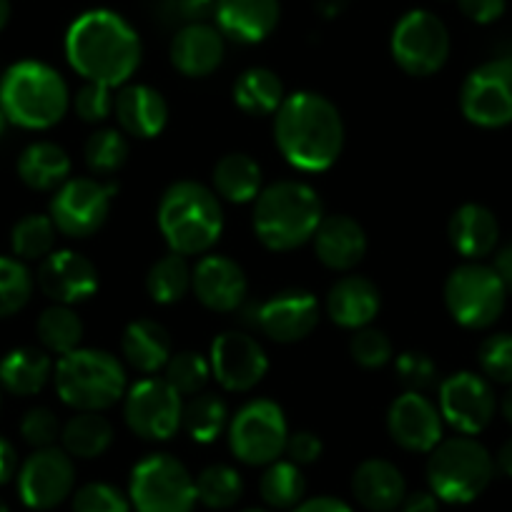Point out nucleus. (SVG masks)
Returning a JSON list of instances; mask_svg holds the SVG:
<instances>
[{
	"label": "nucleus",
	"mask_w": 512,
	"mask_h": 512,
	"mask_svg": "<svg viewBox=\"0 0 512 512\" xmlns=\"http://www.w3.org/2000/svg\"><path fill=\"white\" fill-rule=\"evenodd\" d=\"M284 86L269 68H249L234 83V103L249 116H269L284 103Z\"/></svg>",
	"instance_id": "nucleus-33"
},
{
	"label": "nucleus",
	"mask_w": 512,
	"mask_h": 512,
	"mask_svg": "<svg viewBox=\"0 0 512 512\" xmlns=\"http://www.w3.org/2000/svg\"><path fill=\"white\" fill-rule=\"evenodd\" d=\"M128 500L136 512H191L196 505V480L171 455H149L134 467Z\"/></svg>",
	"instance_id": "nucleus-8"
},
{
	"label": "nucleus",
	"mask_w": 512,
	"mask_h": 512,
	"mask_svg": "<svg viewBox=\"0 0 512 512\" xmlns=\"http://www.w3.org/2000/svg\"><path fill=\"white\" fill-rule=\"evenodd\" d=\"M191 289V267L184 254L161 256L146 274V292L156 304H176Z\"/></svg>",
	"instance_id": "nucleus-35"
},
{
	"label": "nucleus",
	"mask_w": 512,
	"mask_h": 512,
	"mask_svg": "<svg viewBox=\"0 0 512 512\" xmlns=\"http://www.w3.org/2000/svg\"><path fill=\"white\" fill-rule=\"evenodd\" d=\"M128 141L123 131L116 128H101L96 134L88 136L86 141V164L93 174L111 176L126 164L128 159Z\"/></svg>",
	"instance_id": "nucleus-41"
},
{
	"label": "nucleus",
	"mask_w": 512,
	"mask_h": 512,
	"mask_svg": "<svg viewBox=\"0 0 512 512\" xmlns=\"http://www.w3.org/2000/svg\"><path fill=\"white\" fill-rule=\"evenodd\" d=\"M392 58L405 73L417 78L432 76L450 58V31L430 11H410L392 31Z\"/></svg>",
	"instance_id": "nucleus-11"
},
{
	"label": "nucleus",
	"mask_w": 512,
	"mask_h": 512,
	"mask_svg": "<svg viewBox=\"0 0 512 512\" xmlns=\"http://www.w3.org/2000/svg\"><path fill=\"white\" fill-rule=\"evenodd\" d=\"M6 123H8V118H6V113H3V108H0V136L6 134Z\"/></svg>",
	"instance_id": "nucleus-61"
},
{
	"label": "nucleus",
	"mask_w": 512,
	"mask_h": 512,
	"mask_svg": "<svg viewBox=\"0 0 512 512\" xmlns=\"http://www.w3.org/2000/svg\"><path fill=\"white\" fill-rule=\"evenodd\" d=\"M314 251L324 267L334 272H349L367 254V234L352 216H324L314 234Z\"/></svg>",
	"instance_id": "nucleus-24"
},
{
	"label": "nucleus",
	"mask_w": 512,
	"mask_h": 512,
	"mask_svg": "<svg viewBox=\"0 0 512 512\" xmlns=\"http://www.w3.org/2000/svg\"><path fill=\"white\" fill-rule=\"evenodd\" d=\"M21 435L36 450L53 447V442L61 437V422H58V417L48 407H33L23 417Z\"/></svg>",
	"instance_id": "nucleus-49"
},
{
	"label": "nucleus",
	"mask_w": 512,
	"mask_h": 512,
	"mask_svg": "<svg viewBox=\"0 0 512 512\" xmlns=\"http://www.w3.org/2000/svg\"><path fill=\"white\" fill-rule=\"evenodd\" d=\"M73 512H131V500L108 482H88L73 495Z\"/></svg>",
	"instance_id": "nucleus-45"
},
{
	"label": "nucleus",
	"mask_w": 512,
	"mask_h": 512,
	"mask_svg": "<svg viewBox=\"0 0 512 512\" xmlns=\"http://www.w3.org/2000/svg\"><path fill=\"white\" fill-rule=\"evenodd\" d=\"M322 219V199L302 181H279L256 196L254 231L272 251H292L307 244Z\"/></svg>",
	"instance_id": "nucleus-3"
},
{
	"label": "nucleus",
	"mask_w": 512,
	"mask_h": 512,
	"mask_svg": "<svg viewBox=\"0 0 512 512\" xmlns=\"http://www.w3.org/2000/svg\"><path fill=\"white\" fill-rule=\"evenodd\" d=\"M392 440L407 452H432L442 442V415L422 392H405L387 412Z\"/></svg>",
	"instance_id": "nucleus-19"
},
{
	"label": "nucleus",
	"mask_w": 512,
	"mask_h": 512,
	"mask_svg": "<svg viewBox=\"0 0 512 512\" xmlns=\"http://www.w3.org/2000/svg\"><path fill=\"white\" fill-rule=\"evenodd\" d=\"M254 322L274 342H302L317 327L319 302L307 289H287L259 304Z\"/></svg>",
	"instance_id": "nucleus-18"
},
{
	"label": "nucleus",
	"mask_w": 512,
	"mask_h": 512,
	"mask_svg": "<svg viewBox=\"0 0 512 512\" xmlns=\"http://www.w3.org/2000/svg\"><path fill=\"white\" fill-rule=\"evenodd\" d=\"M211 13H214V0H159L156 3V18L176 31L194 23H206Z\"/></svg>",
	"instance_id": "nucleus-48"
},
{
	"label": "nucleus",
	"mask_w": 512,
	"mask_h": 512,
	"mask_svg": "<svg viewBox=\"0 0 512 512\" xmlns=\"http://www.w3.org/2000/svg\"><path fill=\"white\" fill-rule=\"evenodd\" d=\"M63 450L71 457L93 460L101 457L113 442V427L101 412H78L61 430Z\"/></svg>",
	"instance_id": "nucleus-34"
},
{
	"label": "nucleus",
	"mask_w": 512,
	"mask_h": 512,
	"mask_svg": "<svg viewBox=\"0 0 512 512\" xmlns=\"http://www.w3.org/2000/svg\"><path fill=\"white\" fill-rule=\"evenodd\" d=\"M211 374L229 392H249L269 372L267 352L244 332H224L214 339L209 354Z\"/></svg>",
	"instance_id": "nucleus-17"
},
{
	"label": "nucleus",
	"mask_w": 512,
	"mask_h": 512,
	"mask_svg": "<svg viewBox=\"0 0 512 512\" xmlns=\"http://www.w3.org/2000/svg\"><path fill=\"white\" fill-rule=\"evenodd\" d=\"M56 392L78 412H103L126 397V369L103 349H73L56 364Z\"/></svg>",
	"instance_id": "nucleus-6"
},
{
	"label": "nucleus",
	"mask_w": 512,
	"mask_h": 512,
	"mask_svg": "<svg viewBox=\"0 0 512 512\" xmlns=\"http://www.w3.org/2000/svg\"><path fill=\"white\" fill-rule=\"evenodd\" d=\"M191 287L196 299L211 312H236L249 292L244 269L221 254H206L196 264L191 272Z\"/></svg>",
	"instance_id": "nucleus-21"
},
{
	"label": "nucleus",
	"mask_w": 512,
	"mask_h": 512,
	"mask_svg": "<svg viewBox=\"0 0 512 512\" xmlns=\"http://www.w3.org/2000/svg\"><path fill=\"white\" fill-rule=\"evenodd\" d=\"M457 8L467 21L487 26V23H495L497 18H502L507 0H457Z\"/></svg>",
	"instance_id": "nucleus-52"
},
{
	"label": "nucleus",
	"mask_w": 512,
	"mask_h": 512,
	"mask_svg": "<svg viewBox=\"0 0 512 512\" xmlns=\"http://www.w3.org/2000/svg\"><path fill=\"white\" fill-rule=\"evenodd\" d=\"M395 372L407 392H425L437 384V364L425 352L400 354L395 362Z\"/></svg>",
	"instance_id": "nucleus-47"
},
{
	"label": "nucleus",
	"mask_w": 512,
	"mask_h": 512,
	"mask_svg": "<svg viewBox=\"0 0 512 512\" xmlns=\"http://www.w3.org/2000/svg\"><path fill=\"white\" fill-rule=\"evenodd\" d=\"M495 465L500 467V472H505L507 477H512V437L505 442V445L500 447V452H497Z\"/></svg>",
	"instance_id": "nucleus-58"
},
{
	"label": "nucleus",
	"mask_w": 512,
	"mask_h": 512,
	"mask_svg": "<svg viewBox=\"0 0 512 512\" xmlns=\"http://www.w3.org/2000/svg\"><path fill=\"white\" fill-rule=\"evenodd\" d=\"M8 18H11V0H0V31L6 28Z\"/></svg>",
	"instance_id": "nucleus-60"
},
{
	"label": "nucleus",
	"mask_w": 512,
	"mask_h": 512,
	"mask_svg": "<svg viewBox=\"0 0 512 512\" xmlns=\"http://www.w3.org/2000/svg\"><path fill=\"white\" fill-rule=\"evenodd\" d=\"M214 189L231 204H249L262 194V169L246 154L224 156L214 166Z\"/></svg>",
	"instance_id": "nucleus-32"
},
{
	"label": "nucleus",
	"mask_w": 512,
	"mask_h": 512,
	"mask_svg": "<svg viewBox=\"0 0 512 512\" xmlns=\"http://www.w3.org/2000/svg\"><path fill=\"white\" fill-rule=\"evenodd\" d=\"M76 485L71 455L58 447L36 450L18 472V492L31 510H51L61 505Z\"/></svg>",
	"instance_id": "nucleus-16"
},
{
	"label": "nucleus",
	"mask_w": 512,
	"mask_h": 512,
	"mask_svg": "<svg viewBox=\"0 0 512 512\" xmlns=\"http://www.w3.org/2000/svg\"><path fill=\"white\" fill-rule=\"evenodd\" d=\"M322 450L324 447H322V440H319V435H314V432L309 430L289 435L287 447H284L289 462H294V465H312V462H317L319 457H322Z\"/></svg>",
	"instance_id": "nucleus-51"
},
{
	"label": "nucleus",
	"mask_w": 512,
	"mask_h": 512,
	"mask_svg": "<svg viewBox=\"0 0 512 512\" xmlns=\"http://www.w3.org/2000/svg\"><path fill=\"white\" fill-rule=\"evenodd\" d=\"M211 377V364L199 352H179L171 354L166 364V382L179 392L181 397L199 395Z\"/></svg>",
	"instance_id": "nucleus-42"
},
{
	"label": "nucleus",
	"mask_w": 512,
	"mask_h": 512,
	"mask_svg": "<svg viewBox=\"0 0 512 512\" xmlns=\"http://www.w3.org/2000/svg\"><path fill=\"white\" fill-rule=\"evenodd\" d=\"M121 131L136 139H156L169 123V103L156 88L136 83L118 91L113 103Z\"/></svg>",
	"instance_id": "nucleus-25"
},
{
	"label": "nucleus",
	"mask_w": 512,
	"mask_h": 512,
	"mask_svg": "<svg viewBox=\"0 0 512 512\" xmlns=\"http://www.w3.org/2000/svg\"><path fill=\"white\" fill-rule=\"evenodd\" d=\"M18 470V455L16 447L6 440V437H0V485H6Z\"/></svg>",
	"instance_id": "nucleus-55"
},
{
	"label": "nucleus",
	"mask_w": 512,
	"mask_h": 512,
	"mask_svg": "<svg viewBox=\"0 0 512 512\" xmlns=\"http://www.w3.org/2000/svg\"><path fill=\"white\" fill-rule=\"evenodd\" d=\"M447 236H450V244L457 254H462L470 262H477V259L497 249L500 224L487 206L462 204L447 224Z\"/></svg>",
	"instance_id": "nucleus-27"
},
{
	"label": "nucleus",
	"mask_w": 512,
	"mask_h": 512,
	"mask_svg": "<svg viewBox=\"0 0 512 512\" xmlns=\"http://www.w3.org/2000/svg\"><path fill=\"white\" fill-rule=\"evenodd\" d=\"M495 412V392L480 374L457 372L440 384V415L460 435H480Z\"/></svg>",
	"instance_id": "nucleus-15"
},
{
	"label": "nucleus",
	"mask_w": 512,
	"mask_h": 512,
	"mask_svg": "<svg viewBox=\"0 0 512 512\" xmlns=\"http://www.w3.org/2000/svg\"><path fill=\"white\" fill-rule=\"evenodd\" d=\"M477 359H480V369L485 377H490L492 382L497 384H512V334L500 332L487 337L485 342L480 344V352H477Z\"/></svg>",
	"instance_id": "nucleus-44"
},
{
	"label": "nucleus",
	"mask_w": 512,
	"mask_h": 512,
	"mask_svg": "<svg viewBox=\"0 0 512 512\" xmlns=\"http://www.w3.org/2000/svg\"><path fill=\"white\" fill-rule=\"evenodd\" d=\"M402 512H440L435 492H412L402 500Z\"/></svg>",
	"instance_id": "nucleus-54"
},
{
	"label": "nucleus",
	"mask_w": 512,
	"mask_h": 512,
	"mask_svg": "<svg viewBox=\"0 0 512 512\" xmlns=\"http://www.w3.org/2000/svg\"><path fill=\"white\" fill-rule=\"evenodd\" d=\"M279 0H214L216 28L236 43H262L277 28Z\"/></svg>",
	"instance_id": "nucleus-22"
},
{
	"label": "nucleus",
	"mask_w": 512,
	"mask_h": 512,
	"mask_svg": "<svg viewBox=\"0 0 512 512\" xmlns=\"http://www.w3.org/2000/svg\"><path fill=\"white\" fill-rule=\"evenodd\" d=\"M492 269H495V274L500 277V282L505 284L507 294H510L512 292V241L497 251L495 262H492Z\"/></svg>",
	"instance_id": "nucleus-56"
},
{
	"label": "nucleus",
	"mask_w": 512,
	"mask_h": 512,
	"mask_svg": "<svg viewBox=\"0 0 512 512\" xmlns=\"http://www.w3.org/2000/svg\"><path fill=\"white\" fill-rule=\"evenodd\" d=\"M289 427L282 407L272 400H251L229 420V447L244 465H272L284 455Z\"/></svg>",
	"instance_id": "nucleus-10"
},
{
	"label": "nucleus",
	"mask_w": 512,
	"mask_h": 512,
	"mask_svg": "<svg viewBox=\"0 0 512 512\" xmlns=\"http://www.w3.org/2000/svg\"><path fill=\"white\" fill-rule=\"evenodd\" d=\"M66 56L73 71L88 83L116 88L139 68L141 38L126 18L98 8L83 13L68 28Z\"/></svg>",
	"instance_id": "nucleus-1"
},
{
	"label": "nucleus",
	"mask_w": 512,
	"mask_h": 512,
	"mask_svg": "<svg viewBox=\"0 0 512 512\" xmlns=\"http://www.w3.org/2000/svg\"><path fill=\"white\" fill-rule=\"evenodd\" d=\"M116 98L111 96V88L101 83H88L76 93V113L88 123L106 121L113 111Z\"/></svg>",
	"instance_id": "nucleus-50"
},
{
	"label": "nucleus",
	"mask_w": 512,
	"mask_h": 512,
	"mask_svg": "<svg viewBox=\"0 0 512 512\" xmlns=\"http://www.w3.org/2000/svg\"><path fill=\"white\" fill-rule=\"evenodd\" d=\"M0 512H8V507L3 505V502H0Z\"/></svg>",
	"instance_id": "nucleus-63"
},
{
	"label": "nucleus",
	"mask_w": 512,
	"mask_h": 512,
	"mask_svg": "<svg viewBox=\"0 0 512 512\" xmlns=\"http://www.w3.org/2000/svg\"><path fill=\"white\" fill-rule=\"evenodd\" d=\"M121 352L131 367L144 374H154L169 364L171 337L164 324L154 319H136L123 332Z\"/></svg>",
	"instance_id": "nucleus-29"
},
{
	"label": "nucleus",
	"mask_w": 512,
	"mask_h": 512,
	"mask_svg": "<svg viewBox=\"0 0 512 512\" xmlns=\"http://www.w3.org/2000/svg\"><path fill=\"white\" fill-rule=\"evenodd\" d=\"M244 495V480L229 465H211L196 477V497L211 510H229Z\"/></svg>",
	"instance_id": "nucleus-39"
},
{
	"label": "nucleus",
	"mask_w": 512,
	"mask_h": 512,
	"mask_svg": "<svg viewBox=\"0 0 512 512\" xmlns=\"http://www.w3.org/2000/svg\"><path fill=\"white\" fill-rule=\"evenodd\" d=\"M128 430L151 442H166L179 432L184 402L164 377H146L128 387L123 397Z\"/></svg>",
	"instance_id": "nucleus-12"
},
{
	"label": "nucleus",
	"mask_w": 512,
	"mask_h": 512,
	"mask_svg": "<svg viewBox=\"0 0 512 512\" xmlns=\"http://www.w3.org/2000/svg\"><path fill=\"white\" fill-rule=\"evenodd\" d=\"M33 294V277L26 264L0 256V317L21 312Z\"/></svg>",
	"instance_id": "nucleus-43"
},
{
	"label": "nucleus",
	"mask_w": 512,
	"mask_h": 512,
	"mask_svg": "<svg viewBox=\"0 0 512 512\" xmlns=\"http://www.w3.org/2000/svg\"><path fill=\"white\" fill-rule=\"evenodd\" d=\"M51 357L43 349L21 347L13 349L0 362V384L6 387L11 395L31 397L46 387L51 379Z\"/></svg>",
	"instance_id": "nucleus-30"
},
{
	"label": "nucleus",
	"mask_w": 512,
	"mask_h": 512,
	"mask_svg": "<svg viewBox=\"0 0 512 512\" xmlns=\"http://www.w3.org/2000/svg\"><path fill=\"white\" fill-rule=\"evenodd\" d=\"M292 512H352V507L347 502L337 500V497H312V500H302L297 507H292Z\"/></svg>",
	"instance_id": "nucleus-53"
},
{
	"label": "nucleus",
	"mask_w": 512,
	"mask_h": 512,
	"mask_svg": "<svg viewBox=\"0 0 512 512\" xmlns=\"http://www.w3.org/2000/svg\"><path fill=\"white\" fill-rule=\"evenodd\" d=\"M68 86L61 73L41 61H21L0 78V108L16 126L51 128L66 116Z\"/></svg>",
	"instance_id": "nucleus-5"
},
{
	"label": "nucleus",
	"mask_w": 512,
	"mask_h": 512,
	"mask_svg": "<svg viewBox=\"0 0 512 512\" xmlns=\"http://www.w3.org/2000/svg\"><path fill=\"white\" fill-rule=\"evenodd\" d=\"M349 0H314V8L322 13L324 18H337L347 11Z\"/></svg>",
	"instance_id": "nucleus-57"
},
{
	"label": "nucleus",
	"mask_w": 512,
	"mask_h": 512,
	"mask_svg": "<svg viewBox=\"0 0 512 512\" xmlns=\"http://www.w3.org/2000/svg\"><path fill=\"white\" fill-rule=\"evenodd\" d=\"M304 490H307V480H304L299 465H294L289 460H277L272 465H267L262 480H259L262 500L269 507H277V510L297 507L302 502Z\"/></svg>",
	"instance_id": "nucleus-37"
},
{
	"label": "nucleus",
	"mask_w": 512,
	"mask_h": 512,
	"mask_svg": "<svg viewBox=\"0 0 512 512\" xmlns=\"http://www.w3.org/2000/svg\"><path fill=\"white\" fill-rule=\"evenodd\" d=\"M495 475V457L470 435L442 440L427 460V482L437 500L465 505L480 497Z\"/></svg>",
	"instance_id": "nucleus-7"
},
{
	"label": "nucleus",
	"mask_w": 512,
	"mask_h": 512,
	"mask_svg": "<svg viewBox=\"0 0 512 512\" xmlns=\"http://www.w3.org/2000/svg\"><path fill=\"white\" fill-rule=\"evenodd\" d=\"M171 63L189 78H206L224 63L226 38L209 23H194L176 31L169 48Z\"/></svg>",
	"instance_id": "nucleus-23"
},
{
	"label": "nucleus",
	"mask_w": 512,
	"mask_h": 512,
	"mask_svg": "<svg viewBox=\"0 0 512 512\" xmlns=\"http://www.w3.org/2000/svg\"><path fill=\"white\" fill-rule=\"evenodd\" d=\"M181 425L186 427L191 440L201 442V445H209V442H214L229 427V410H226L221 397L194 395L184 405Z\"/></svg>",
	"instance_id": "nucleus-38"
},
{
	"label": "nucleus",
	"mask_w": 512,
	"mask_h": 512,
	"mask_svg": "<svg viewBox=\"0 0 512 512\" xmlns=\"http://www.w3.org/2000/svg\"><path fill=\"white\" fill-rule=\"evenodd\" d=\"M71 174V159L61 146L51 141L31 144L18 159V176L26 186L36 191L61 189Z\"/></svg>",
	"instance_id": "nucleus-31"
},
{
	"label": "nucleus",
	"mask_w": 512,
	"mask_h": 512,
	"mask_svg": "<svg viewBox=\"0 0 512 512\" xmlns=\"http://www.w3.org/2000/svg\"><path fill=\"white\" fill-rule=\"evenodd\" d=\"M274 139L294 169L327 171L344 149V121L329 98L299 91L279 106Z\"/></svg>",
	"instance_id": "nucleus-2"
},
{
	"label": "nucleus",
	"mask_w": 512,
	"mask_h": 512,
	"mask_svg": "<svg viewBox=\"0 0 512 512\" xmlns=\"http://www.w3.org/2000/svg\"><path fill=\"white\" fill-rule=\"evenodd\" d=\"M36 332L48 352H56L63 357L81 344L83 322L68 304H53L38 317Z\"/></svg>",
	"instance_id": "nucleus-36"
},
{
	"label": "nucleus",
	"mask_w": 512,
	"mask_h": 512,
	"mask_svg": "<svg viewBox=\"0 0 512 512\" xmlns=\"http://www.w3.org/2000/svg\"><path fill=\"white\" fill-rule=\"evenodd\" d=\"M159 229L171 251L206 254L224 231V211L211 189L196 181H176L159 201Z\"/></svg>",
	"instance_id": "nucleus-4"
},
{
	"label": "nucleus",
	"mask_w": 512,
	"mask_h": 512,
	"mask_svg": "<svg viewBox=\"0 0 512 512\" xmlns=\"http://www.w3.org/2000/svg\"><path fill=\"white\" fill-rule=\"evenodd\" d=\"M507 289L495 269L480 262L457 267L445 282V304L460 327L487 329L505 312Z\"/></svg>",
	"instance_id": "nucleus-9"
},
{
	"label": "nucleus",
	"mask_w": 512,
	"mask_h": 512,
	"mask_svg": "<svg viewBox=\"0 0 512 512\" xmlns=\"http://www.w3.org/2000/svg\"><path fill=\"white\" fill-rule=\"evenodd\" d=\"M244 512H269V510H262V507H249V510H244Z\"/></svg>",
	"instance_id": "nucleus-62"
},
{
	"label": "nucleus",
	"mask_w": 512,
	"mask_h": 512,
	"mask_svg": "<svg viewBox=\"0 0 512 512\" xmlns=\"http://www.w3.org/2000/svg\"><path fill=\"white\" fill-rule=\"evenodd\" d=\"M352 492L359 505L367 510L392 512L407 497V485L402 472L392 462L372 457L354 470Z\"/></svg>",
	"instance_id": "nucleus-26"
},
{
	"label": "nucleus",
	"mask_w": 512,
	"mask_h": 512,
	"mask_svg": "<svg viewBox=\"0 0 512 512\" xmlns=\"http://www.w3.org/2000/svg\"><path fill=\"white\" fill-rule=\"evenodd\" d=\"M38 287L56 304L71 307L98 292V269L78 251H51L38 269Z\"/></svg>",
	"instance_id": "nucleus-20"
},
{
	"label": "nucleus",
	"mask_w": 512,
	"mask_h": 512,
	"mask_svg": "<svg viewBox=\"0 0 512 512\" xmlns=\"http://www.w3.org/2000/svg\"><path fill=\"white\" fill-rule=\"evenodd\" d=\"M352 359L364 369H377L392 359V342L382 329L364 327L357 329V334L349 342Z\"/></svg>",
	"instance_id": "nucleus-46"
},
{
	"label": "nucleus",
	"mask_w": 512,
	"mask_h": 512,
	"mask_svg": "<svg viewBox=\"0 0 512 512\" xmlns=\"http://www.w3.org/2000/svg\"><path fill=\"white\" fill-rule=\"evenodd\" d=\"M462 116L480 128L512 123V58H492L465 78L460 91Z\"/></svg>",
	"instance_id": "nucleus-13"
},
{
	"label": "nucleus",
	"mask_w": 512,
	"mask_h": 512,
	"mask_svg": "<svg viewBox=\"0 0 512 512\" xmlns=\"http://www.w3.org/2000/svg\"><path fill=\"white\" fill-rule=\"evenodd\" d=\"M56 224L51 221V216L43 214H31L23 216L16 226H13L11 244L16 256L26 259V262H36V259H46L53 249V241H56Z\"/></svg>",
	"instance_id": "nucleus-40"
},
{
	"label": "nucleus",
	"mask_w": 512,
	"mask_h": 512,
	"mask_svg": "<svg viewBox=\"0 0 512 512\" xmlns=\"http://www.w3.org/2000/svg\"><path fill=\"white\" fill-rule=\"evenodd\" d=\"M500 412H502V417H505V420L512 425V384H510V387H507L505 395H502Z\"/></svg>",
	"instance_id": "nucleus-59"
},
{
	"label": "nucleus",
	"mask_w": 512,
	"mask_h": 512,
	"mask_svg": "<svg viewBox=\"0 0 512 512\" xmlns=\"http://www.w3.org/2000/svg\"><path fill=\"white\" fill-rule=\"evenodd\" d=\"M116 186L98 179H68L51 199V221L61 234L86 239L108 219Z\"/></svg>",
	"instance_id": "nucleus-14"
},
{
	"label": "nucleus",
	"mask_w": 512,
	"mask_h": 512,
	"mask_svg": "<svg viewBox=\"0 0 512 512\" xmlns=\"http://www.w3.org/2000/svg\"><path fill=\"white\" fill-rule=\"evenodd\" d=\"M382 307L379 289L367 277H342L327 294V314L342 329H364Z\"/></svg>",
	"instance_id": "nucleus-28"
}]
</instances>
